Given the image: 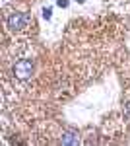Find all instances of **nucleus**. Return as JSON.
Listing matches in <instances>:
<instances>
[{
    "instance_id": "nucleus-1",
    "label": "nucleus",
    "mask_w": 130,
    "mask_h": 146,
    "mask_svg": "<svg viewBox=\"0 0 130 146\" xmlns=\"http://www.w3.org/2000/svg\"><path fill=\"white\" fill-rule=\"evenodd\" d=\"M10 76L14 80V84L27 86L35 76V58L29 55H22L14 58L10 64Z\"/></svg>"
},
{
    "instance_id": "nucleus-5",
    "label": "nucleus",
    "mask_w": 130,
    "mask_h": 146,
    "mask_svg": "<svg viewBox=\"0 0 130 146\" xmlns=\"http://www.w3.org/2000/svg\"><path fill=\"white\" fill-rule=\"evenodd\" d=\"M124 113H126V115H128V117H130V101H128V103H126V105H124Z\"/></svg>"
},
{
    "instance_id": "nucleus-6",
    "label": "nucleus",
    "mask_w": 130,
    "mask_h": 146,
    "mask_svg": "<svg viewBox=\"0 0 130 146\" xmlns=\"http://www.w3.org/2000/svg\"><path fill=\"white\" fill-rule=\"evenodd\" d=\"M58 6H62V8H66V6H68V0H58Z\"/></svg>"
},
{
    "instance_id": "nucleus-4",
    "label": "nucleus",
    "mask_w": 130,
    "mask_h": 146,
    "mask_svg": "<svg viewBox=\"0 0 130 146\" xmlns=\"http://www.w3.org/2000/svg\"><path fill=\"white\" fill-rule=\"evenodd\" d=\"M51 12H53V8H45V10H43L45 20H51Z\"/></svg>"
},
{
    "instance_id": "nucleus-7",
    "label": "nucleus",
    "mask_w": 130,
    "mask_h": 146,
    "mask_svg": "<svg viewBox=\"0 0 130 146\" xmlns=\"http://www.w3.org/2000/svg\"><path fill=\"white\" fill-rule=\"evenodd\" d=\"M76 2H84V0H76Z\"/></svg>"
},
{
    "instance_id": "nucleus-2",
    "label": "nucleus",
    "mask_w": 130,
    "mask_h": 146,
    "mask_svg": "<svg viewBox=\"0 0 130 146\" xmlns=\"http://www.w3.org/2000/svg\"><path fill=\"white\" fill-rule=\"evenodd\" d=\"M33 16L29 12H20V10H14V12H6L4 14V25L10 33H27L29 29L33 27Z\"/></svg>"
},
{
    "instance_id": "nucleus-3",
    "label": "nucleus",
    "mask_w": 130,
    "mask_h": 146,
    "mask_svg": "<svg viewBox=\"0 0 130 146\" xmlns=\"http://www.w3.org/2000/svg\"><path fill=\"white\" fill-rule=\"evenodd\" d=\"M60 142L62 144H78L80 142V135L76 131H72V129H64L60 133Z\"/></svg>"
}]
</instances>
